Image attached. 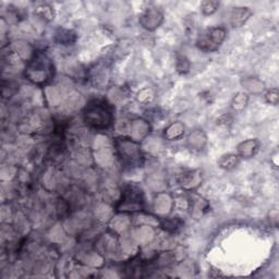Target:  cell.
Returning <instances> with one entry per match:
<instances>
[{
	"mask_svg": "<svg viewBox=\"0 0 279 279\" xmlns=\"http://www.w3.org/2000/svg\"><path fill=\"white\" fill-rule=\"evenodd\" d=\"M227 36V31L223 26H213L205 29L198 34L195 45L196 47L205 52L216 51L222 46Z\"/></svg>",
	"mask_w": 279,
	"mask_h": 279,
	"instance_id": "4",
	"label": "cell"
},
{
	"mask_svg": "<svg viewBox=\"0 0 279 279\" xmlns=\"http://www.w3.org/2000/svg\"><path fill=\"white\" fill-rule=\"evenodd\" d=\"M176 68L179 73H183V74L188 73L191 68L190 60L186 56H178L176 61Z\"/></svg>",
	"mask_w": 279,
	"mask_h": 279,
	"instance_id": "21",
	"label": "cell"
},
{
	"mask_svg": "<svg viewBox=\"0 0 279 279\" xmlns=\"http://www.w3.org/2000/svg\"><path fill=\"white\" fill-rule=\"evenodd\" d=\"M202 180H203L202 173H201L200 170H190L182 174L179 182L182 189H185L187 191H192L201 186Z\"/></svg>",
	"mask_w": 279,
	"mask_h": 279,
	"instance_id": "8",
	"label": "cell"
},
{
	"mask_svg": "<svg viewBox=\"0 0 279 279\" xmlns=\"http://www.w3.org/2000/svg\"><path fill=\"white\" fill-rule=\"evenodd\" d=\"M207 142L206 134L203 130H194L189 134L187 138V144L192 151H202Z\"/></svg>",
	"mask_w": 279,
	"mask_h": 279,
	"instance_id": "11",
	"label": "cell"
},
{
	"mask_svg": "<svg viewBox=\"0 0 279 279\" xmlns=\"http://www.w3.org/2000/svg\"><path fill=\"white\" fill-rule=\"evenodd\" d=\"M243 86L246 87V89L251 92V93H261L262 91L264 90V83L261 82L260 80L255 77H250V78H246V80L243 81Z\"/></svg>",
	"mask_w": 279,
	"mask_h": 279,
	"instance_id": "17",
	"label": "cell"
},
{
	"mask_svg": "<svg viewBox=\"0 0 279 279\" xmlns=\"http://www.w3.org/2000/svg\"><path fill=\"white\" fill-rule=\"evenodd\" d=\"M164 14L156 7H150L140 16V24L147 31H154L163 23Z\"/></svg>",
	"mask_w": 279,
	"mask_h": 279,
	"instance_id": "6",
	"label": "cell"
},
{
	"mask_svg": "<svg viewBox=\"0 0 279 279\" xmlns=\"http://www.w3.org/2000/svg\"><path fill=\"white\" fill-rule=\"evenodd\" d=\"M240 160L238 154H226L218 161V166L224 170H232L240 164Z\"/></svg>",
	"mask_w": 279,
	"mask_h": 279,
	"instance_id": "13",
	"label": "cell"
},
{
	"mask_svg": "<svg viewBox=\"0 0 279 279\" xmlns=\"http://www.w3.org/2000/svg\"><path fill=\"white\" fill-rule=\"evenodd\" d=\"M171 198L168 195L165 194H160L158 197L155 201V208L156 212L160 214H165L168 213L170 211V208L172 207V202Z\"/></svg>",
	"mask_w": 279,
	"mask_h": 279,
	"instance_id": "14",
	"label": "cell"
},
{
	"mask_svg": "<svg viewBox=\"0 0 279 279\" xmlns=\"http://www.w3.org/2000/svg\"><path fill=\"white\" fill-rule=\"evenodd\" d=\"M248 102H249V95L244 92H239L233 97L232 103H231V107L235 111H242L244 108L247 107Z\"/></svg>",
	"mask_w": 279,
	"mask_h": 279,
	"instance_id": "16",
	"label": "cell"
},
{
	"mask_svg": "<svg viewBox=\"0 0 279 279\" xmlns=\"http://www.w3.org/2000/svg\"><path fill=\"white\" fill-rule=\"evenodd\" d=\"M181 225L182 222L178 220V218H164V220L161 221V226L165 230H167L169 232L177 231Z\"/></svg>",
	"mask_w": 279,
	"mask_h": 279,
	"instance_id": "18",
	"label": "cell"
},
{
	"mask_svg": "<svg viewBox=\"0 0 279 279\" xmlns=\"http://www.w3.org/2000/svg\"><path fill=\"white\" fill-rule=\"evenodd\" d=\"M260 150V142L256 138H250L241 142L237 146V152L240 158H252Z\"/></svg>",
	"mask_w": 279,
	"mask_h": 279,
	"instance_id": "9",
	"label": "cell"
},
{
	"mask_svg": "<svg viewBox=\"0 0 279 279\" xmlns=\"http://www.w3.org/2000/svg\"><path fill=\"white\" fill-rule=\"evenodd\" d=\"M130 136L136 142L143 141L150 133V125L144 119H134L130 122L128 127Z\"/></svg>",
	"mask_w": 279,
	"mask_h": 279,
	"instance_id": "7",
	"label": "cell"
},
{
	"mask_svg": "<svg viewBox=\"0 0 279 279\" xmlns=\"http://www.w3.org/2000/svg\"><path fill=\"white\" fill-rule=\"evenodd\" d=\"M143 208V193L141 189L134 186L127 187L121 193V198L117 205L119 212L133 213Z\"/></svg>",
	"mask_w": 279,
	"mask_h": 279,
	"instance_id": "5",
	"label": "cell"
},
{
	"mask_svg": "<svg viewBox=\"0 0 279 279\" xmlns=\"http://www.w3.org/2000/svg\"><path fill=\"white\" fill-rule=\"evenodd\" d=\"M116 151L118 153L121 164L126 167L133 168L141 166L144 162V156L140 143L132 138L120 137L115 142Z\"/></svg>",
	"mask_w": 279,
	"mask_h": 279,
	"instance_id": "3",
	"label": "cell"
},
{
	"mask_svg": "<svg viewBox=\"0 0 279 279\" xmlns=\"http://www.w3.org/2000/svg\"><path fill=\"white\" fill-rule=\"evenodd\" d=\"M55 74V68L51 59L43 51L34 52L24 69V76L33 84H47Z\"/></svg>",
	"mask_w": 279,
	"mask_h": 279,
	"instance_id": "1",
	"label": "cell"
},
{
	"mask_svg": "<svg viewBox=\"0 0 279 279\" xmlns=\"http://www.w3.org/2000/svg\"><path fill=\"white\" fill-rule=\"evenodd\" d=\"M265 98H266V102L270 105H274V106H276V105L278 104V99H279V94H278V90L277 89H272L269 90L266 95H265Z\"/></svg>",
	"mask_w": 279,
	"mask_h": 279,
	"instance_id": "22",
	"label": "cell"
},
{
	"mask_svg": "<svg viewBox=\"0 0 279 279\" xmlns=\"http://www.w3.org/2000/svg\"><path fill=\"white\" fill-rule=\"evenodd\" d=\"M85 124L91 128L104 130L113 122V110L111 105L105 99L95 98L86 104L83 111Z\"/></svg>",
	"mask_w": 279,
	"mask_h": 279,
	"instance_id": "2",
	"label": "cell"
},
{
	"mask_svg": "<svg viewBox=\"0 0 279 279\" xmlns=\"http://www.w3.org/2000/svg\"><path fill=\"white\" fill-rule=\"evenodd\" d=\"M185 134V125L180 121H176L170 124L164 130V138L167 141H174L179 140Z\"/></svg>",
	"mask_w": 279,
	"mask_h": 279,
	"instance_id": "12",
	"label": "cell"
},
{
	"mask_svg": "<svg viewBox=\"0 0 279 279\" xmlns=\"http://www.w3.org/2000/svg\"><path fill=\"white\" fill-rule=\"evenodd\" d=\"M75 39V34L70 30L63 29L56 33V41L61 45H72Z\"/></svg>",
	"mask_w": 279,
	"mask_h": 279,
	"instance_id": "15",
	"label": "cell"
},
{
	"mask_svg": "<svg viewBox=\"0 0 279 279\" xmlns=\"http://www.w3.org/2000/svg\"><path fill=\"white\" fill-rule=\"evenodd\" d=\"M252 15V11L246 7H237L233 8L230 13V23L233 28H240L250 19Z\"/></svg>",
	"mask_w": 279,
	"mask_h": 279,
	"instance_id": "10",
	"label": "cell"
},
{
	"mask_svg": "<svg viewBox=\"0 0 279 279\" xmlns=\"http://www.w3.org/2000/svg\"><path fill=\"white\" fill-rule=\"evenodd\" d=\"M35 13H36L41 19L45 21H50L54 19V10H52V8L50 6H47V5H42L37 7L36 12Z\"/></svg>",
	"mask_w": 279,
	"mask_h": 279,
	"instance_id": "19",
	"label": "cell"
},
{
	"mask_svg": "<svg viewBox=\"0 0 279 279\" xmlns=\"http://www.w3.org/2000/svg\"><path fill=\"white\" fill-rule=\"evenodd\" d=\"M218 7H220V3L218 2L207 0V2H203L202 5H201V10H202L204 15H212L217 11Z\"/></svg>",
	"mask_w": 279,
	"mask_h": 279,
	"instance_id": "20",
	"label": "cell"
}]
</instances>
